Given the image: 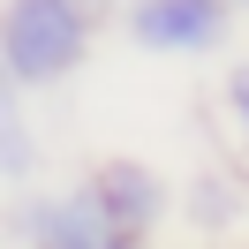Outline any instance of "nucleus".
<instances>
[{"label": "nucleus", "instance_id": "nucleus-1", "mask_svg": "<svg viewBox=\"0 0 249 249\" xmlns=\"http://www.w3.org/2000/svg\"><path fill=\"white\" fill-rule=\"evenodd\" d=\"M91 0H8L0 8V68L16 91H53L91 61Z\"/></svg>", "mask_w": 249, "mask_h": 249}, {"label": "nucleus", "instance_id": "nucleus-2", "mask_svg": "<svg viewBox=\"0 0 249 249\" xmlns=\"http://www.w3.org/2000/svg\"><path fill=\"white\" fill-rule=\"evenodd\" d=\"M128 38L159 61H196L234 38V0H128Z\"/></svg>", "mask_w": 249, "mask_h": 249}, {"label": "nucleus", "instance_id": "nucleus-3", "mask_svg": "<svg viewBox=\"0 0 249 249\" xmlns=\"http://www.w3.org/2000/svg\"><path fill=\"white\" fill-rule=\"evenodd\" d=\"M23 227H31L38 249H143L128 227H113V212L91 196V181H76V189H61V196L31 204Z\"/></svg>", "mask_w": 249, "mask_h": 249}, {"label": "nucleus", "instance_id": "nucleus-4", "mask_svg": "<svg viewBox=\"0 0 249 249\" xmlns=\"http://www.w3.org/2000/svg\"><path fill=\"white\" fill-rule=\"evenodd\" d=\"M91 196L106 204L113 227H128L136 242L159 227V219H166V204H174V196H166V181H159L143 159H106V166H91Z\"/></svg>", "mask_w": 249, "mask_h": 249}, {"label": "nucleus", "instance_id": "nucleus-5", "mask_svg": "<svg viewBox=\"0 0 249 249\" xmlns=\"http://www.w3.org/2000/svg\"><path fill=\"white\" fill-rule=\"evenodd\" d=\"M31 174H38V136H31V113H23V91L0 68V181L23 189Z\"/></svg>", "mask_w": 249, "mask_h": 249}, {"label": "nucleus", "instance_id": "nucleus-6", "mask_svg": "<svg viewBox=\"0 0 249 249\" xmlns=\"http://www.w3.org/2000/svg\"><path fill=\"white\" fill-rule=\"evenodd\" d=\"M227 121H234V136L249 143V61L227 68Z\"/></svg>", "mask_w": 249, "mask_h": 249}, {"label": "nucleus", "instance_id": "nucleus-7", "mask_svg": "<svg viewBox=\"0 0 249 249\" xmlns=\"http://www.w3.org/2000/svg\"><path fill=\"white\" fill-rule=\"evenodd\" d=\"M242 8H249V0H234V16H242Z\"/></svg>", "mask_w": 249, "mask_h": 249}]
</instances>
